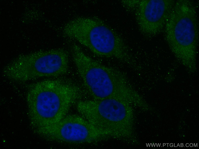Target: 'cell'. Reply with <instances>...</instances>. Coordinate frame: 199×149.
<instances>
[{"instance_id": "cell-1", "label": "cell", "mask_w": 199, "mask_h": 149, "mask_svg": "<svg viewBox=\"0 0 199 149\" xmlns=\"http://www.w3.org/2000/svg\"><path fill=\"white\" fill-rule=\"evenodd\" d=\"M84 93L74 82L62 79L42 80L27 87L28 117L33 130L54 124L66 115L81 100Z\"/></svg>"}, {"instance_id": "cell-2", "label": "cell", "mask_w": 199, "mask_h": 149, "mask_svg": "<svg viewBox=\"0 0 199 149\" xmlns=\"http://www.w3.org/2000/svg\"><path fill=\"white\" fill-rule=\"evenodd\" d=\"M72 59L85 89L93 99H112L139 106L143 99L120 70L103 65L86 55L76 44Z\"/></svg>"}, {"instance_id": "cell-3", "label": "cell", "mask_w": 199, "mask_h": 149, "mask_svg": "<svg viewBox=\"0 0 199 149\" xmlns=\"http://www.w3.org/2000/svg\"><path fill=\"white\" fill-rule=\"evenodd\" d=\"M62 33L65 37L76 40L96 55L114 58L134 70L141 69L122 38L99 19L76 17L65 24Z\"/></svg>"}, {"instance_id": "cell-4", "label": "cell", "mask_w": 199, "mask_h": 149, "mask_svg": "<svg viewBox=\"0 0 199 149\" xmlns=\"http://www.w3.org/2000/svg\"><path fill=\"white\" fill-rule=\"evenodd\" d=\"M196 6L189 0H176L164 28V38L178 61L194 74L197 69L199 28Z\"/></svg>"}, {"instance_id": "cell-5", "label": "cell", "mask_w": 199, "mask_h": 149, "mask_svg": "<svg viewBox=\"0 0 199 149\" xmlns=\"http://www.w3.org/2000/svg\"><path fill=\"white\" fill-rule=\"evenodd\" d=\"M76 104L80 115L96 127L123 141L133 136L131 104L112 99L80 100Z\"/></svg>"}, {"instance_id": "cell-6", "label": "cell", "mask_w": 199, "mask_h": 149, "mask_svg": "<svg viewBox=\"0 0 199 149\" xmlns=\"http://www.w3.org/2000/svg\"><path fill=\"white\" fill-rule=\"evenodd\" d=\"M68 52L62 49L39 50L20 55L4 67L3 74L17 82L66 74L69 68Z\"/></svg>"}, {"instance_id": "cell-7", "label": "cell", "mask_w": 199, "mask_h": 149, "mask_svg": "<svg viewBox=\"0 0 199 149\" xmlns=\"http://www.w3.org/2000/svg\"><path fill=\"white\" fill-rule=\"evenodd\" d=\"M50 140L71 143H91L113 138L81 116L66 115L58 122L35 131Z\"/></svg>"}, {"instance_id": "cell-8", "label": "cell", "mask_w": 199, "mask_h": 149, "mask_svg": "<svg viewBox=\"0 0 199 149\" xmlns=\"http://www.w3.org/2000/svg\"><path fill=\"white\" fill-rule=\"evenodd\" d=\"M175 1L138 0L133 11L138 27L143 35L152 38L163 31Z\"/></svg>"}]
</instances>
